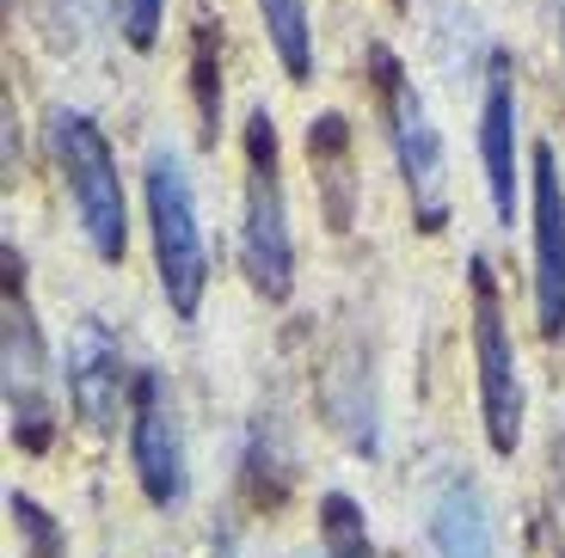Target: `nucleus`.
Instances as JSON below:
<instances>
[{"label": "nucleus", "instance_id": "2eb2a0df", "mask_svg": "<svg viewBox=\"0 0 565 558\" xmlns=\"http://www.w3.org/2000/svg\"><path fill=\"white\" fill-rule=\"evenodd\" d=\"M320 546H326V558H375L363 503L344 497V491H326L320 497Z\"/></svg>", "mask_w": 565, "mask_h": 558}, {"label": "nucleus", "instance_id": "39448f33", "mask_svg": "<svg viewBox=\"0 0 565 558\" xmlns=\"http://www.w3.org/2000/svg\"><path fill=\"white\" fill-rule=\"evenodd\" d=\"M0 363H7V430L25 454L56 442V399H50V356L25 294V265L7 246V289H0Z\"/></svg>", "mask_w": 565, "mask_h": 558}, {"label": "nucleus", "instance_id": "f3484780", "mask_svg": "<svg viewBox=\"0 0 565 558\" xmlns=\"http://www.w3.org/2000/svg\"><path fill=\"white\" fill-rule=\"evenodd\" d=\"M111 19H117V37L148 56L160 43V25H167V0H111Z\"/></svg>", "mask_w": 565, "mask_h": 558}, {"label": "nucleus", "instance_id": "f8f14e48", "mask_svg": "<svg viewBox=\"0 0 565 558\" xmlns=\"http://www.w3.org/2000/svg\"><path fill=\"white\" fill-rule=\"evenodd\" d=\"M308 167H313V179H320L326 222L344 234L351 215H356V160H351V124H344L339 111H326L308 124Z\"/></svg>", "mask_w": 565, "mask_h": 558}, {"label": "nucleus", "instance_id": "f03ea898", "mask_svg": "<svg viewBox=\"0 0 565 558\" xmlns=\"http://www.w3.org/2000/svg\"><path fill=\"white\" fill-rule=\"evenodd\" d=\"M50 160H56V179L68 191L74 222H81V239L93 246V258L99 265H124L129 203H124V172H117L105 129L86 111H74V105H56L50 111Z\"/></svg>", "mask_w": 565, "mask_h": 558}, {"label": "nucleus", "instance_id": "1a4fd4ad", "mask_svg": "<svg viewBox=\"0 0 565 558\" xmlns=\"http://www.w3.org/2000/svg\"><path fill=\"white\" fill-rule=\"evenodd\" d=\"M480 172L492 196L498 227L516 222V196H523V129H516V62L510 50L486 56V86H480Z\"/></svg>", "mask_w": 565, "mask_h": 558}, {"label": "nucleus", "instance_id": "4468645a", "mask_svg": "<svg viewBox=\"0 0 565 558\" xmlns=\"http://www.w3.org/2000/svg\"><path fill=\"white\" fill-rule=\"evenodd\" d=\"M191 111H198L203 148H215V136H222V37L210 31V19H198V31H191Z\"/></svg>", "mask_w": 565, "mask_h": 558}, {"label": "nucleus", "instance_id": "423d86ee", "mask_svg": "<svg viewBox=\"0 0 565 558\" xmlns=\"http://www.w3.org/2000/svg\"><path fill=\"white\" fill-rule=\"evenodd\" d=\"M473 289V363H480V423L492 454H516L523 448V368H516V337H510L504 301H498V277L486 258H473L467 270Z\"/></svg>", "mask_w": 565, "mask_h": 558}, {"label": "nucleus", "instance_id": "7ed1b4c3", "mask_svg": "<svg viewBox=\"0 0 565 558\" xmlns=\"http://www.w3.org/2000/svg\"><path fill=\"white\" fill-rule=\"evenodd\" d=\"M246 154V191H241V270L253 294L289 301L296 289V239H289V203H282V160H277V124L265 105L246 111L241 129Z\"/></svg>", "mask_w": 565, "mask_h": 558}, {"label": "nucleus", "instance_id": "9d476101", "mask_svg": "<svg viewBox=\"0 0 565 558\" xmlns=\"http://www.w3.org/2000/svg\"><path fill=\"white\" fill-rule=\"evenodd\" d=\"M62 380H68V405L81 411V423L93 436L117 430V418H129V393H136V380H129L124 350H117V337L105 332V325H93V320L74 325Z\"/></svg>", "mask_w": 565, "mask_h": 558}, {"label": "nucleus", "instance_id": "0eeeda50", "mask_svg": "<svg viewBox=\"0 0 565 558\" xmlns=\"http://www.w3.org/2000/svg\"><path fill=\"white\" fill-rule=\"evenodd\" d=\"M129 466L136 485L154 509H172L191 491V466H184V430L172 411V387L160 368H141L136 393H129Z\"/></svg>", "mask_w": 565, "mask_h": 558}, {"label": "nucleus", "instance_id": "f257e3e1", "mask_svg": "<svg viewBox=\"0 0 565 558\" xmlns=\"http://www.w3.org/2000/svg\"><path fill=\"white\" fill-rule=\"evenodd\" d=\"M141 191H148V239H154L160 294H167V308L179 313V320H198L203 294H210V246H203L191 172H184V154L172 141H154V148H148Z\"/></svg>", "mask_w": 565, "mask_h": 558}, {"label": "nucleus", "instance_id": "6e6552de", "mask_svg": "<svg viewBox=\"0 0 565 558\" xmlns=\"http://www.w3.org/2000/svg\"><path fill=\"white\" fill-rule=\"evenodd\" d=\"M529 222H535V332L547 344L565 337V184L559 154L535 141L529 154Z\"/></svg>", "mask_w": 565, "mask_h": 558}, {"label": "nucleus", "instance_id": "ddd939ff", "mask_svg": "<svg viewBox=\"0 0 565 558\" xmlns=\"http://www.w3.org/2000/svg\"><path fill=\"white\" fill-rule=\"evenodd\" d=\"M258 19H265V37L277 50L282 74L289 81H313V13L308 0H258Z\"/></svg>", "mask_w": 565, "mask_h": 558}, {"label": "nucleus", "instance_id": "a211bd4d", "mask_svg": "<svg viewBox=\"0 0 565 558\" xmlns=\"http://www.w3.org/2000/svg\"><path fill=\"white\" fill-rule=\"evenodd\" d=\"M553 25H559V50H565V0H553Z\"/></svg>", "mask_w": 565, "mask_h": 558}, {"label": "nucleus", "instance_id": "dca6fc26", "mask_svg": "<svg viewBox=\"0 0 565 558\" xmlns=\"http://www.w3.org/2000/svg\"><path fill=\"white\" fill-rule=\"evenodd\" d=\"M7 516H13V528H19L25 558H68V534H62V522L50 516L43 503H31L25 491H13V497H7Z\"/></svg>", "mask_w": 565, "mask_h": 558}, {"label": "nucleus", "instance_id": "9b49d317", "mask_svg": "<svg viewBox=\"0 0 565 558\" xmlns=\"http://www.w3.org/2000/svg\"><path fill=\"white\" fill-rule=\"evenodd\" d=\"M430 546L437 558H498L492 509L473 479H443L430 497Z\"/></svg>", "mask_w": 565, "mask_h": 558}, {"label": "nucleus", "instance_id": "6ab92c4d", "mask_svg": "<svg viewBox=\"0 0 565 558\" xmlns=\"http://www.w3.org/2000/svg\"><path fill=\"white\" fill-rule=\"evenodd\" d=\"M387 7H394V13H406V7H412V0H387Z\"/></svg>", "mask_w": 565, "mask_h": 558}, {"label": "nucleus", "instance_id": "20e7f679", "mask_svg": "<svg viewBox=\"0 0 565 558\" xmlns=\"http://www.w3.org/2000/svg\"><path fill=\"white\" fill-rule=\"evenodd\" d=\"M369 81H375V98H382V117H387V141H394V160H399V179L412 191V215H418L424 234H437L449 222V172H443V141L437 124L424 111L412 74L399 68V56L387 43L369 50Z\"/></svg>", "mask_w": 565, "mask_h": 558}]
</instances>
